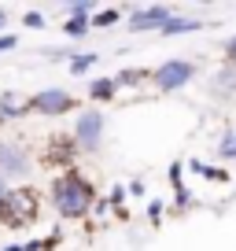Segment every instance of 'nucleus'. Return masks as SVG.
Listing matches in <instances>:
<instances>
[{
	"label": "nucleus",
	"instance_id": "nucleus-1",
	"mask_svg": "<svg viewBox=\"0 0 236 251\" xmlns=\"http://www.w3.org/2000/svg\"><path fill=\"white\" fill-rule=\"evenodd\" d=\"M52 203L55 211L63 214V218H85L89 211H93L96 196H93V185H89L81 174H63V177H55L52 185Z\"/></svg>",
	"mask_w": 236,
	"mask_h": 251
},
{
	"label": "nucleus",
	"instance_id": "nucleus-2",
	"mask_svg": "<svg viewBox=\"0 0 236 251\" xmlns=\"http://www.w3.org/2000/svg\"><path fill=\"white\" fill-rule=\"evenodd\" d=\"M33 214H37V196H33L30 188H11V192H4V200H0V222L11 229L19 226H30Z\"/></svg>",
	"mask_w": 236,
	"mask_h": 251
},
{
	"label": "nucleus",
	"instance_id": "nucleus-3",
	"mask_svg": "<svg viewBox=\"0 0 236 251\" xmlns=\"http://www.w3.org/2000/svg\"><path fill=\"white\" fill-rule=\"evenodd\" d=\"M192 74H196V67H192L189 59H166L163 67L155 71V85L159 89H181V85H189L192 81Z\"/></svg>",
	"mask_w": 236,
	"mask_h": 251
},
{
	"label": "nucleus",
	"instance_id": "nucleus-4",
	"mask_svg": "<svg viewBox=\"0 0 236 251\" xmlns=\"http://www.w3.org/2000/svg\"><path fill=\"white\" fill-rule=\"evenodd\" d=\"M26 107L41 111V115H63V111L74 107V96L67 93V89H45V93L30 96V100H26Z\"/></svg>",
	"mask_w": 236,
	"mask_h": 251
},
{
	"label": "nucleus",
	"instance_id": "nucleus-5",
	"mask_svg": "<svg viewBox=\"0 0 236 251\" xmlns=\"http://www.w3.org/2000/svg\"><path fill=\"white\" fill-rule=\"evenodd\" d=\"M74 137H78L81 148H100V141H103V115L85 111V115L78 118V126H74Z\"/></svg>",
	"mask_w": 236,
	"mask_h": 251
},
{
	"label": "nucleus",
	"instance_id": "nucleus-6",
	"mask_svg": "<svg viewBox=\"0 0 236 251\" xmlns=\"http://www.w3.org/2000/svg\"><path fill=\"white\" fill-rule=\"evenodd\" d=\"M166 19H170V8H163V4H155V8H141V11H133V19H129V30H133V33L163 30Z\"/></svg>",
	"mask_w": 236,
	"mask_h": 251
},
{
	"label": "nucleus",
	"instance_id": "nucleus-7",
	"mask_svg": "<svg viewBox=\"0 0 236 251\" xmlns=\"http://www.w3.org/2000/svg\"><path fill=\"white\" fill-rule=\"evenodd\" d=\"M26 170V151L15 141H0V177L4 174H23Z\"/></svg>",
	"mask_w": 236,
	"mask_h": 251
},
{
	"label": "nucleus",
	"instance_id": "nucleus-8",
	"mask_svg": "<svg viewBox=\"0 0 236 251\" xmlns=\"http://www.w3.org/2000/svg\"><path fill=\"white\" fill-rule=\"evenodd\" d=\"M203 23H196V19H177V15H170L166 19V26H163V33L166 37H173V33H196Z\"/></svg>",
	"mask_w": 236,
	"mask_h": 251
},
{
	"label": "nucleus",
	"instance_id": "nucleus-9",
	"mask_svg": "<svg viewBox=\"0 0 236 251\" xmlns=\"http://www.w3.org/2000/svg\"><path fill=\"white\" fill-rule=\"evenodd\" d=\"M115 93H118V89H115V78H96L93 85H89V96H93V100H111Z\"/></svg>",
	"mask_w": 236,
	"mask_h": 251
},
{
	"label": "nucleus",
	"instance_id": "nucleus-10",
	"mask_svg": "<svg viewBox=\"0 0 236 251\" xmlns=\"http://www.w3.org/2000/svg\"><path fill=\"white\" fill-rule=\"evenodd\" d=\"M23 111H30V107H26V103H19L15 96H4V100H0V118H19Z\"/></svg>",
	"mask_w": 236,
	"mask_h": 251
},
{
	"label": "nucleus",
	"instance_id": "nucleus-11",
	"mask_svg": "<svg viewBox=\"0 0 236 251\" xmlns=\"http://www.w3.org/2000/svg\"><path fill=\"white\" fill-rule=\"evenodd\" d=\"M100 59V55H93V52H81L78 59H71V74H85L89 67H93V63Z\"/></svg>",
	"mask_w": 236,
	"mask_h": 251
},
{
	"label": "nucleus",
	"instance_id": "nucleus-12",
	"mask_svg": "<svg viewBox=\"0 0 236 251\" xmlns=\"http://www.w3.org/2000/svg\"><path fill=\"white\" fill-rule=\"evenodd\" d=\"M63 30H67V37H81V33H89V19H81V15H71V23H67Z\"/></svg>",
	"mask_w": 236,
	"mask_h": 251
},
{
	"label": "nucleus",
	"instance_id": "nucleus-13",
	"mask_svg": "<svg viewBox=\"0 0 236 251\" xmlns=\"http://www.w3.org/2000/svg\"><path fill=\"white\" fill-rule=\"evenodd\" d=\"M192 170H199L203 177H211V181H225V170H218V166H207V163H192Z\"/></svg>",
	"mask_w": 236,
	"mask_h": 251
},
{
	"label": "nucleus",
	"instance_id": "nucleus-14",
	"mask_svg": "<svg viewBox=\"0 0 236 251\" xmlns=\"http://www.w3.org/2000/svg\"><path fill=\"white\" fill-rule=\"evenodd\" d=\"M111 23H118V11L115 8H107V11H100V15L93 19L89 26H96V30H103V26H111Z\"/></svg>",
	"mask_w": 236,
	"mask_h": 251
},
{
	"label": "nucleus",
	"instance_id": "nucleus-15",
	"mask_svg": "<svg viewBox=\"0 0 236 251\" xmlns=\"http://www.w3.org/2000/svg\"><path fill=\"white\" fill-rule=\"evenodd\" d=\"M218 151H221V155H236V133H225V137H221Z\"/></svg>",
	"mask_w": 236,
	"mask_h": 251
},
{
	"label": "nucleus",
	"instance_id": "nucleus-16",
	"mask_svg": "<svg viewBox=\"0 0 236 251\" xmlns=\"http://www.w3.org/2000/svg\"><path fill=\"white\" fill-rule=\"evenodd\" d=\"M26 26H30V30H41V26H45L41 11H26Z\"/></svg>",
	"mask_w": 236,
	"mask_h": 251
},
{
	"label": "nucleus",
	"instance_id": "nucleus-17",
	"mask_svg": "<svg viewBox=\"0 0 236 251\" xmlns=\"http://www.w3.org/2000/svg\"><path fill=\"white\" fill-rule=\"evenodd\" d=\"M15 45H19V37H11V33H8V37H0V52H11Z\"/></svg>",
	"mask_w": 236,
	"mask_h": 251
},
{
	"label": "nucleus",
	"instance_id": "nucleus-18",
	"mask_svg": "<svg viewBox=\"0 0 236 251\" xmlns=\"http://www.w3.org/2000/svg\"><path fill=\"white\" fill-rule=\"evenodd\" d=\"M111 203H115V207H118V203H126V188H122V185L111 192Z\"/></svg>",
	"mask_w": 236,
	"mask_h": 251
},
{
	"label": "nucleus",
	"instance_id": "nucleus-19",
	"mask_svg": "<svg viewBox=\"0 0 236 251\" xmlns=\"http://www.w3.org/2000/svg\"><path fill=\"white\" fill-rule=\"evenodd\" d=\"M225 52H229V59H236V37H233V41L225 45Z\"/></svg>",
	"mask_w": 236,
	"mask_h": 251
},
{
	"label": "nucleus",
	"instance_id": "nucleus-20",
	"mask_svg": "<svg viewBox=\"0 0 236 251\" xmlns=\"http://www.w3.org/2000/svg\"><path fill=\"white\" fill-rule=\"evenodd\" d=\"M4 23H8V11H4V8H0V30H4Z\"/></svg>",
	"mask_w": 236,
	"mask_h": 251
},
{
	"label": "nucleus",
	"instance_id": "nucleus-21",
	"mask_svg": "<svg viewBox=\"0 0 236 251\" xmlns=\"http://www.w3.org/2000/svg\"><path fill=\"white\" fill-rule=\"evenodd\" d=\"M4 192H8V185H4V177H0V200H4Z\"/></svg>",
	"mask_w": 236,
	"mask_h": 251
}]
</instances>
